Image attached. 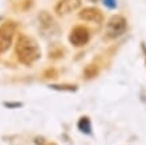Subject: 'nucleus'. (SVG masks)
<instances>
[{
	"label": "nucleus",
	"mask_w": 146,
	"mask_h": 145,
	"mask_svg": "<svg viewBox=\"0 0 146 145\" xmlns=\"http://www.w3.org/2000/svg\"><path fill=\"white\" fill-rule=\"evenodd\" d=\"M16 55L23 64L29 65L38 60L41 52L38 48V44L33 39L27 35H20V37L17 39V44H16Z\"/></svg>",
	"instance_id": "nucleus-1"
},
{
	"label": "nucleus",
	"mask_w": 146,
	"mask_h": 145,
	"mask_svg": "<svg viewBox=\"0 0 146 145\" xmlns=\"http://www.w3.org/2000/svg\"><path fill=\"white\" fill-rule=\"evenodd\" d=\"M127 21L122 15H113L106 23V35L110 39H117L125 33Z\"/></svg>",
	"instance_id": "nucleus-2"
},
{
	"label": "nucleus",
	"mask_w": 146,
	"mask_h": 145,
	"mask_svg": "<svg viewBox=\"0 0 146 145\" xmlns=\"http://www.w3.org/2000/svg\"><path fill=\"white\" fill-rule=\"evenodd\" d=\"M69 41L74 47H84L89 41V31L84 25H77L70 31Z\"/></svg>",
	"instance_id": "nucleus-3"
},
{
	"label": "nucleus",
	"mask_w": 146,
	"mask_h": 145,
	"mask_svg": "<svg viewBox=\"0 0 146 145\" xmlns=\"http://www.w3.org/2000/svg\"><path fill=\"white\" fill-rule=\"evenodd\" d=\"M13 32H15V25L12 23H7L0 27V52H5L11 47Z\"/></svg>",
	"instance_id": "nucleus-4"
},
{
	"label": "nucleus",
	"mask_w": 146,
	"mask_h": 145,
	"mask_svg": "<svg viewBox=\"0 0 146 145\" xmlns=\"http://www.w3.org/2000/svg\"><path fill=\"white\" fill-rule=\"evenodd\" d=\"M78 17L85 21H92V23H102L104 20V15L98 8L94 7H88L84 8L82 11L78 13Z\"/></svg>",
	"instance_id": "nucleus-5"
},
{
	"label": "nucleus",
	"mask_w": 146,
	"mask_h": 145,
	"mask_svg": "<svg viewBox=\"0 0 146 145\" xmlns=\"http://www.w3.org/2000/svg\"><path fill=\"white\" fill-rule=\"evenodd\" d=\"M81 7V0H60L56 5V12L58 15H66L72 11H76Z\"/></svg>",
	"instance_id": "nucleus-6"
},
{
	"label": "nucleus",
	"mask_w": 146,
	"mask_h": 145,
	"mask_svg": "<svg viewBox=\"0 0 146 145\" xmlns=\"http://www.w3.org/2000/svg\"><path fill=\"white\" fill-rule=\"evenodd\" d=\"M78 129H80L82 133H86V134L92 133V124H90V120H89L86 116L80 118V121H78Z\"/></svg>",
	"instance_id": "nucleus-7"
},
{
	"label": "nucleus",
	"mask_w": 146,
	"mask_h": 145,
	"mask_svg": "<svg viewBox=\"0 0 146 145\" xmlns=\"http://www.w3.org/2000/svg\"><path fill=\"white\" fill-rule=\"evenodd\" d=\"M104 4L106 5L108 8L113 9V8L117 7V0H104Z\"/></svg>",
	"instance_id": "nucleus-8"
},
{
	"label": "nucleus",
	"mask_w": 146,
	"mask_h": 145,
	"mask_svg": "<svg viewBox=\"0 0 146 145\" xmlns=\"http://www.w3.org/2000/svg\"><path fill=\"white\" fill-rule=\"evenodd\" d=\"M4 105L9 108H20L21 107V103H4Z\"/></svg>",
	"instance_id": "nucleus-9"
},
{
	"label": "nucleus",
	"mask_w": 146,
	"mask_h": 145,
	"mask_svg": "<svg viewBox=\"0 0 146 145\" xmlns=\"http://www.w3.org/2000/svg\"><path fill=\"white\" fill-rule=\"evenodd\" d=\"M141 49H142L143 57H145V64H146V44L145 43H141Z\"/></svg>",
	"instance_id": "nucleus-10"
}]
</instances>
